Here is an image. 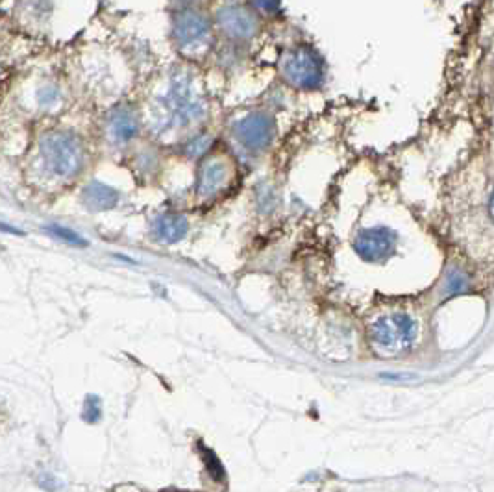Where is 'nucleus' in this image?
Returning a JSON list of instances; mask_svg holds the SVG:
<instances>
[{
  "mask_svg": "<svg viewBox=\"0 0 494 492\" xmlns=\"http://www.w3.org/2000/svg\"><path fill=\"white\" fill-rule=\"evenodd\" d=\"M119 198H121V195H119L117 189L109 187V185L100 182L89 183L82 192V200H84L85 207L91 211L114 209L119 204Z\"/></svg>",
  "mask_w": 494,
  "mask_h": 492,
  "instance_id": "10",
  "label": "nucleus"
},
{
  "mask_svg": "<svg viewBox=\"0 0 494 492\" xmlns=\"http://www.w3.org/2000/svg\"><path fill=\"white\" fill-rule=\"evenodd\" d=\"M228 182V167L222 160H207L200 167L197 180V195L200 198H212L221 191Z\"/></svg>",
  "mask_w": 494,
  "mask_h": 492,
  "instance_id": "9",
  "label": "nucleus"
},
{
  "mask_svg": "<svg viewBox=\"0 0 494 492\" xmlns=\"http://www.w3.org/2000/svg\"><path fill=\"white\" fill-rule=\"evenodd\" d=\"M280 75L295 89L317 91L326 82V61L315 47L300 43L282 54Z\"/></svg>",
  "mask_w": 494,
  "mask_h": 492,
  "instance_id": "3",
  "label": "nucleus"
},
{
  "mask_svg": "<svg viewBox=\"0 0 494 492\" xmlns=\"http://www.w3.org/2000/svg\"><path fill=\"white\" fill-rule=\"evenodd\" d=\"M417 337V324L405 313L383 315L372 324V344L383 356H398L411 348Z\"/></svg>",
  "mask_w": 494,
  "mask_h": 492,
  "instance_id": "6",
  "label": "nucleus"
},
{
  "mask_svg": "<svg viewBox=\"0 0 494 492\" xmlns=\"http://www.w3.org/2000/svg\"><path fill=\"white\" fill-rule=\"evenodd\" d=\"M234 133L248 151H263L274 137V121L265 111L248 113L246 117L236 122Z\"/></svg>",
  "mask_w": 494,
  "mask_h": 492,
  "instance_id": "8",
  "label": "nucleus"
},
{
  "mask_svg": "<svg viewBox=\"0 0 494 492\" xmlns=\"http://www.w3.org/2000/svg\"><path fill=\"white\" fill-rule=\"evenodd\" d=\"M189 230V222L184 215L178 213H167L155 219L154 234L160 241L167 244H175L185 237Z\"/></svg>",
  "mask_w": 494,
  "mask_h": 492,
  "instance_id": "11",
  "label": "nucleus"
},
{
  "mask_svg": "<svg viewBox=\"0 0 494 492\" xmlns=\"http://www.w3.org/2000/svg\"><path fill=\"white\" fill-rule=\"evenodd\" d=\"M161 106L165 119L172 126H189L206 115V100L187 70H180L170 78Z\"/></svg>",
  "mask_w": 494,
  "mask_h": 492,
  "instance_id": "2",
  "label": "nucleus"
},
{
  "mask_svg": "<svg viewBox=\"0 0 494 492\" xmlns=\"http://www.w3.org/2000/svg\"><path fill=\"white\" fill-rule=\"evenodd\" d=\"M207 145H209V137L207 136L194 137V139L189 143L187 152L189 154H202V152L207 148Z\"/></svg>",
  "mask_w": 494,
  "mask_h": 492,
  "instance_id": "17",
  "label": "nucleus"
},
{
  "mask_svg": "<svg viewBox=\"0 0 494 492\" xmlns=\"http://www.w3.org/2000/svg\"><path fill=\"white\" fill-rule=\"evenodd\" d=\"M207 0H170V4H175L176 8H202Z\"/></svg>",
  "mask_w": 494,
  "mask_h": 492,
  "instance_id": "18",
  "label": "nucleus"
},
{
  "mask_svg": "<svg viewBox=\"0 0 494 492\" xmlns=\"http://www.w3.org/2000/svg\"><path fill=\"white\" fill-rule=\"evenodd\" d=\"M47 231L52 235V237H56V239L62 241V243L72 244V246H87V241H85L80 234H76L75 230L65 228V226L50 224L47 226Z\"/></svg>",
  "mask_w": 494,
  "mask_h": 492,
  "instance_id": "13",
  "label": "nucleus"
},
{
  "mask_svg": "<svg viewBox=\"0 0 494 492\" xmlns=\"http://www.w3.org/2000/svg\"><path fill=\"white\" fill-rule=\"evenodd\" d=\"M450 287H452V291H456V289H461V287H465V278H461V280H457V272L456 274H452V281H450ZM448 287V289H450Z\"/></svg>",
  "mask_w": 494,
  "mask_h": 492,
  "instance_id": "19",
  "label": "nucleus"
},
{
  "mask_svg": "<svg viewBox=\"0 0 494 492\" xmlns=\"http://www.w3.org/2000/svg\"><path fill=\"white\" fill-rule=\"evenodd\" d=\"M246 4L252 6L261 17H274L282 10V0H246Z\"/></svg>",
  "mask_w": 494,
  "mask_h": 492,
  "instance_id": "14",
  "label": "nucleus"
},
{
  "mask_svg": "<svg viewBox=\"0 0 494 492\" xmlns=\"http://www.w3.org/2000/svg\"><path fill=\"white\" fill-rule=\"evenodd\" d=\"M398 244L396 231L385 226L365 228L353 239V250L359 258L370 263H383L391 258Z\"/></svg>",
  "mask_w": 494,
  "mask_h": 492,
  "instance_id": "7",
  "label": "nucleus"
},
{
  "mask_svg": "<svg viewBox=\"0 0 494 492\" xmlns=\"http://www.w3.org/2000/svg\"><path fill=\"white\" fill-rule=\"evenodd\" d=\"M100 415H102L100 400L97 398V396H87V400H85V409H84L85 422H99Z\"/></svg>",
  "mask_w": 494,
  "mask_h": 492,
  "instance_id": "16",
  "label": "nucleus"
},
{
  "mask_svg": "<svg viewBox=\"0 0 494 492\" xmlns=\"http://www.w3.org/2000/svg\"><path fill=\"white\" fill-rule=\"evenodd\" d=\"M216 33L236 45H245L261 32V15L245 2H224L213 15Z\"/></svg>",
  "mask_w": 494,
  "mask_h": 492,
  "instance_id": "5",
  "label": "nucleus"
},
{
  "mask_svg": "<svg viewBox=\"0 0 494 492\" xmlns=\"http://www.w3.org/2000/svg\"><path fill=\"white\" fill-rule=\"evenodd\" d=\"M202 457H204V461H206L207 472L212 474L216 481H221V479L224 478V469H222V464H221V461H219V457H216V455L213 454L209 448H202Z\"/></svg>",
  "mask_w": 494,
  "mask_h": 492,
  "instance_id": "15",
  "label": "nucleus"
},
{
  "mask_svg": "<svg viewBox=\"0 0 494 492\" xmlns=\"http://www.w3.org/2000/svg\"><path fill=\"white\" fill-rule=\"evenodd\" d=\"M109 130L111 136L121 143L133 139L139 131V119H137L136 111L130 108H117L111 117H109Z\"/></svg>",
  "mask_w": 494,
  "mask_h": 492,
  "instance_id": "12",
  "label": "nucleus"
},
{
  "mask_svg": "<svg viewBox=\"0 0 494 492\" xmlns=\"http://www.w3.org/2000/svg\"><path fill=\"white\" fill-rule=\"evenodd\" d=\"M489 211H490V215H493V219H494V192H493V197H490V204H489Z\"/></svg>",
  "mask_w": 494,
  "mask_h": 492,
  "instance_id": "21",
  "label": "nucleus"
},
{
  "mask_svg": "<svg viewBox=\"0 0 494 492\" xmlns=\"http://www.w3.org/2000/svg\"><path fill=\"white\" fill-rule=\"evenodd\" d=\"M0 230H4V231H10V234H17V235H21V231L13 230V228H10V226H6V224H0Z\"/></svg>",
  "mask_w": 494,
  "mask_h": 492,
  "instance_id": "20",
  "label": "nucleus"
},
{
  "mask_svg": "<svg viewBox=\"0 0 494 492\" xmlns=\"http://www.w3.org/2000/svg\"><path fill=\"white\" fill-rule=\"evenodd\" d=\"M213 17L202 8H176L170 21V38L184 56L198 58L206 54L215 41Z\"/></svg>",
  "mask_w": 494,
  "mask_h": 492,
  "instance_id": "1",
  "label": "nucleus"
},
{
  "mask_svg": "<svg viewBox=\"0 0 494 492\" xmlns=\"http://www.w3.org/2000/svg\"><path fill=\"white\" fill-rule=\"evenodd\" d=\"M43 163L60 178H72L84 167L85 151L82 141L71 131H48L41 139Z\"/></svg>",
  "mask_w": 494,
  "mask_h": 492,
  "instance_id": "4",
  "label": "nucleus"
}]
</instances>
